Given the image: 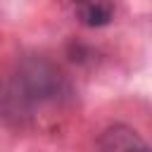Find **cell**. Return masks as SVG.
I'll return each mask as SVG.
<instances>
[{
  "label": "cell",
  "mask_w": 152,
  "mask_h": 152,
  "mask_svg": "<svg viewBox=\"0 0 152 152\" xmlns=\"http://www.w3.org/2000/svg\"><path fill=\"white\" fill-rule=\"evenodd\" d=\"M71 97L64 74L45 59L26 57L12 66L0 88V114L17 126H33L62 112Z\"/></svg>",
  "instance_id": "obj_1"
},
{
  "label": "cell",
  "mask_w": 152,
  "mask_h": 152,
  "mask_svg": "<svg viewBox=\"0 0 152 152\" xmlns=\"http://www.w3.org/2000/svg\"><path fill=\"white\" fill-rule=\"evenodd\" d=\"M97 152H152L147 140L126 124H112L97 135Z\"/></svg>",
  "instance_id": "obj_2"
},
{
  "label": "cell",
  "mask_w": 152,
  "mask_h": 152,
  "mask_svg": "<svg viewBox=\"0 0 152 152\" xmlns=\"http://www.w3.org/2000/svg\"><path fill=\"white\" fill-rule=\"evenodd\" d=\"M114 2H102V0H90V2H78L74 7V14L78 17L81 24L86 26H104L114 17Z\"/></svg>",
  "instance_id": "obj_3"
}]
</instances>
